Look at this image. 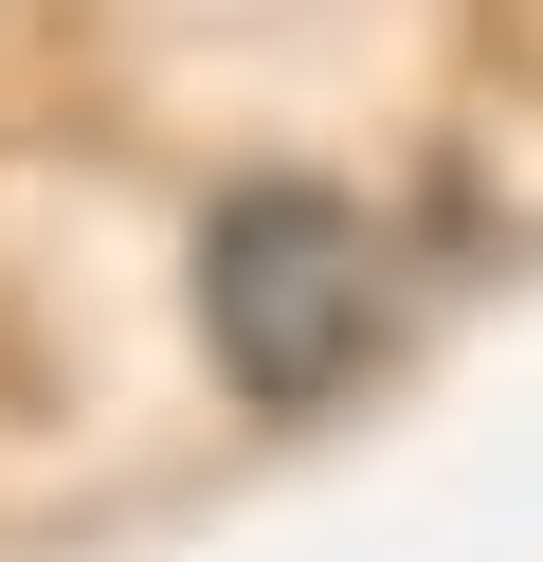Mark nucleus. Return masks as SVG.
Segmentation results:
<instances>
[{
  "instance_id": "1",
  "label": "nucleus",
  "mask_w": 543,
  "mask_h": 562,
  "mask_svg": "<svg viewBox=\"0 0 543 562\" xmlns=\"http://www.w3.org/2000/svg\"><path fill=\"white\" fill-rule=\"evenodd\" d=\"M398 327V272H381V218L326 182H236L200 218V345L236 400H344Z\"/></svg>"
}]
</instances>
